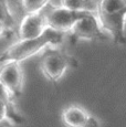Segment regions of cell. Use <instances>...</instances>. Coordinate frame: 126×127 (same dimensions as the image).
Here are the masks:
<instances>
[{
  "mask_svg": "<svg viewBox=\"0 0 126 127\" xmlns=\"http://www.w3.org/2000/svg\"><path fill=\"white\" fill-rule=\"evenodd\" d=\"M65 33L49 29L41 36L28 40H18L0 53V70L9 63H21L45 49H58L62 45Z\"/></svg>",
  "mask_w": 126,
  "mask_h": 127,
  "instance_id": "obj_1",
  "label": "cell"
},
{
  "mask_svg": "<svg viewBox=\"0 0 126 127\" xmlns=\"http://www.w3.org/2000/svg\"><path fill=\"white\" fill-rule=\"evenodd\" d=\"M84 13L85 12L74 11L60 4V6H52L50 10L44 14L50 29L66 34L72 30L75 21Z\"/></svg>",
  "mask_w": 126,
  "mask_h": 127,
  "instance_id": "obj_2",
  "label": "cell"
},
{
  "mask_svg": "<svg viewBox=\"0 0 126 127\" xmlns=\"http://www.w3.org/2000/svg\"><path fill=\"white\" fill-rule=\"evenodd\" d=\"M58 49H49L41 59V71L51 82H58L61 80L69 67L67 58L58 51Z\"/></svg>",
  "mask_w": 126,
  "mask_h": 127,
  "instance_id": "obj_3",
  "label": "cell"
},
{
  "mask_svg": "<svg viewBox=\"0 0 126 127\" xmlns=\"http://www.w3.org/2000/svg\"><path fill=\"white\" fill-rule=\"evenodd\" d=\"M70 33L79 40H94L106 32L96 12H85L75 21Z\"/></svg>",
  "mask_w": 126,
  "mask_h": 127,
  "instance_id": "obj_4",
  "label": "cell"
},
{
  "mask_svg": "<svg viewBox=\"0 0 126 127\" xmlns=\"http://www.w3.org/2000/svg\"><path fill=\"white\" fill-rule=\"evenodd\" d=\"M49 29L45 14H43L41 11L26 13L18 27V40L39 38Z\"/></svg>",
  "mask_w": 126,
  "mask_h": 127,
  "instance_id": "obj_5",
  "label": "cell"
},
{
  "mask_svg": "<svg viewBox=\"0 0 126 127\" xmlns=\"http://www.w3.org/2000/svg\"><path fill=\"white\" fill-rule=\"evenodd\" d=\"M0 81L12 96H19L23 89V70L20 63L12 62L4 65L0 70Z\"/></svg>",
  "mask_w": 126,
  "mask_h": 127,
  "instance_id": "obj_6",
  "label": "cell"
},
{
  "mask_svg": "<svg viewBox=\"0 0 126 127\" xmlns=\"http://www.w3.org/2000/svg\"><path fill=\"white\" fill-rule=\"evenodd\" d=\"M89 113L79 105H71L62 112V121L67 127H84Z\"/></svg>",
  "mask_w": 126,
  "mask_h": 127,
  "instance_id": "obj_7",
  "label": "cell"
},
{
  "mask_svg": "<svg viewBox=\"0 0 126 127\" xmlns=\"http://www.w3.org/2000/svg\"><path fill=\"white\" fill-rule=\"evenodd\" d=\"M126 9V0H100L96 13L100 17H112Z\"/></svg>",
  "mask_w": 126,
  "mask_h": 127,
  "instance_id": "obj_8",
  "label": "cell"
},
{
  "mask_svg": "<svg viewBox=\"0 0 126 127\" xmlns=\"http://www.w3.org/2000/svg\"><path fill=\"white\" fill-rule=\"evenodd\" d=\"M0 22L6 26L11 32H14L17 21L14 14L9 6L8 0H0Z\"/></svg>",
  "mask_w": 126,
  "mask_h": 127,
  "instance_id": "obj_9",
  "label": "cell"
},
{
  "mask_svg": "<svg viewBox=\"0 0 126 127\" xmlns=\"http://www.w3.org/2000/svg\"><path fill=\"white\" fill-rule=\"evenodd\" d=\"M61 6L80 12H96L97 7H94L92 0H61Z\"/></svg>",
  "mask_w": 126,
  "mask_h": 127,
  "instance_id": "obj_10",
  "label": "cell"
},
{
  "mask_svg": "<svg viewBox=\"0 0 126 127\" xmlns=\"http://www.w3.org/2000/svg\"><path fill=\"white\" fill-rule=\"evenodd\" d=\"M51 0H20V6L25 13L40 12L50 4Z\"/></svg>",
  "mask_w": 126,
  "mask_h": 127,
  "instance_id": "obj_11",
  "label": "cell"
},
{
  "mask_svg": "<svg viewBox=\"0 0 126 127\" xmlns=\"http://www.w3.org/2000/svg\"><path fill=\"white\" fill-rule=\"evenodd\" d=\"M12 95L9 92V90L6 87V85L0 81V101H3L4 103L10 107L11 112L13 113V115L18 118V113L14 111V106H13V102H12ZM19 119V118H18Z\"/></svg>",
  "mask_w": 126,
  "mask_h": 127,
  "instance_id": "obj_12",
  "label": "cell"
},
{
  "mask_svg": "<svg viewBox=\"0 0 126 127\" xmlns=\"http://www.w3.org/2000/svg\"><path fill=\"white\" fill-rule=\"evenodd\" d=\"M13 113L11 112L10 107L8 106L3 101H0V123L4 121H9L10 123L12 122H17V119L14 118Z\"/></svg>",
  "mask_w": 126,
  "mask_h": 127,
  "instance_id": "obj_13",
  "label": "cell"
},
{
  "mask_svg": "<svg viewBox=\"0 0 126 127\" xmlns=\"http://www.w3.org/2000/svg\"><path fill=\"white\" fill-rule=\"evenodd\" d=\"M84 127H101V123L95 116L89 114V117L86 119V123L84 125Z\"/></svg>",
  "mask_w": 126,
  "mask_h": 127,
  "instance_id": "obj_14",
  "label": "cell"
},
{
  "mask_svg": "<svg viewBox=\"0 0 126 127\" xmlns=\"http://www.w3.org/2000/svg\"><path fill=\"white\" fill-rule=\"evenodd\" d=\"M9 34H12L10 30L7 28L6 26H3L1 22H0V38H3V36H8Z\"/></svg>",
  "mask_w": 126,
  "mask_h": 127,
  "instance_id": "obj_15",
  "label": "cell"
},
{
  "mask_svg": "<svg viewBox=\"0 0 126 127\" xmlns=\"http://www.w3.org/2000/svg\"><path fill=\"white\" fill-rule=\"evenodd\" d=\"M122 33H123V35L126 36V11L123 13V16H122Z\"/></svg>",
  "mask_w": 126,
  "mask_h": 127,
  "instance_id": "obj_16",
  "label": "cell"
},
{
  "mask_svg": "<svg viewBox=\"0 0 126 127\" xmlns=\"http://www.w3.org/2000/svg\"><path fill=\"white\" fill-rule=\"evenodd\" d=\"M0 127H11V123L9 121H4L0 123Z\"/></svg>",
  "mask_w": 126,
  "mask_h": 127,
  "instance_id": "obj_17",
  "label": "cell"
}]
</instances>
